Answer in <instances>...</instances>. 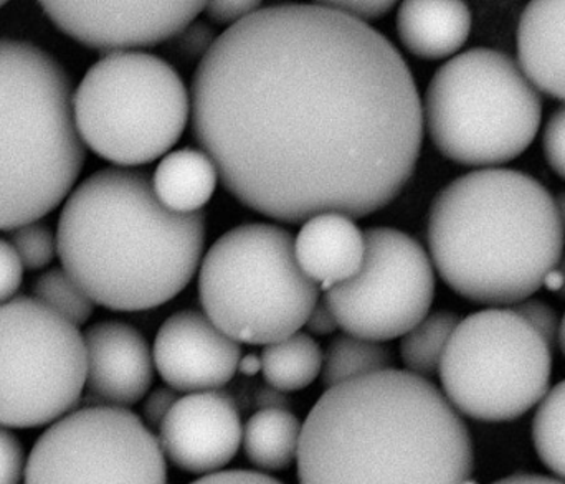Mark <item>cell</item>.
I'll return each instance as SVG.
<instances>
[{"label":"cell","mask_w":565,"mask_h":484,"mask_svg":"<svg viewBox=\"0 0 565 484\" xmlns=\"http://www.w3.org/2000/svg\"><path fill=\"white\" fill-rule=\"evenodd\" d=\"M260 2L255 0H231V2L205 3V15L215 25H237L252 13L260 9Z\"/></svg>","instance_id":"d6a6232c"},{"label":"cell","mask_w":565,"mask_h":484,"mask_svg":"<svg viewBox=\"0 0 565 484\" xmlns=\"http://www.w3.org/2000/svg\"><path fill=\"white\" fill-rule=\"evenodd\" d=\"M23 267L12 244L0 238V306L9 303L22 284Z\"/></svg>","instance_id":"1f68e13d"},{"label":"cell","mask_w":565,"mask_h":484,"mask_svg":"<svg viewBox=\"0 0 565 484\" xmlns=\"http://www.w3.org/2000/svg\"><path fill=\"white\" fill-rule=\"evenodd\" d=\"M25 456L20 440L0 427V484L22 482Z\"/></svg>","instance_id":"4dcf8cb0"},{"label":"cell","mask_w":565,"mask_h":484,"mask_svg":"<svg viewBox=\"0 0 565 484\" xmlns=\"http://www.w3.org/2000/svg\"><path fill=\"white\" fill-rule=\"evenodd\" d=\"M86 390L109 407L135 406L148 396L154 357L148 341L121 321H102L86 330Z\"/></svg>","instance_id":"2e32d148"},{"label":"cell","mask_w":565,"mask_h":484,"mask_svg":"<svg viewBox=\"0 0 565 484\" xmlns=\"http://www.w3.org/2000/svg\"><path fill=\"white\" fill-rule=\"evenodd\" d=\"M3 6H6V2H0V7H3Z\"/></svg>","instance_id":"f6af8a7d"},{"label":"cell","mask_w":565,"mask_h":484,"mask_svg":"<svg viewBox=\"0 0 565 484\" xmlns=\"http://www.w3.org/2000/svg\"><path fill=\"white\" fill-rule=\"evenodd\" d=\"M188 88L159 56L105 55L86 72L73 96L83 144L122 168L149 164L178 144L189 121Z\"/></svg>","instance_id":"ba28073f"},{"label":"cell","mask_w":565,"mask_h":484,"mask_svg":"<svg viewBox=\"0 0 565 484\" xmlns=\"http://www.w3.org/2000/svg\"><path fill=\"white\" fill-rule=\"evenodd\" d=\"M523 320H526L540 336L550 344L553 349L559 336V320H557L556 311L541 300H526L513 308Z\"/></svg>","instance_id":"f1b7e54d"},{"label":"cell","mask_w":565,"mask_h":484,"mask_svg":"<svg viewBox=\"0 0 565 484\" xmlns=\"http://www.w3.org/2000/svg\"><path fill=\"white\" fill-rule=\"evenodd\" d=\"M564 244L553 195L520 171L468 172L441 189L430 207L431 261L455 293L475 303L530 300L559 265Z\"/></svg>","instance_id":"277c9868"},{"label":"cell","mask_w":565,"mask_h":484,"mask_svg":"<svg viewBox=\"0 0 565 484\" xmlns=\"http://www.w3.org/2000/svg\"><path fill=\"white\" fill-rule=\"evenodd\" d=\"M554 202H556L557 212H559L561 218H563V224L565 227V192H563V194L557 195V197L554 198Z\"/></svg>","instance_id":"b9f144b4"},{"label":"cell","mask_w":565,"mask_h":484,"mask_svg":"<svg viewBox=\"0 0 565 484\" xmlns=\"http://www.w3.org/2000/svg\"><path fill=\"white\" fill-rule=\"evenodd\" d=\"M302 426L289 410H258L244 430V449L255 466L281 472L298 459Z\"/></svg>","instance_id":"44dd1931"},{"label":"cell","mask_w":565,"mask_h":484,"mask_svg":"<svg viewBox=\"0 0 565 484\" xmlns=\"http://www.w3.org/2000/svg\"><path fill=\"white\" fill-rule=\"evenodd\" d=\"M557 343L561 344V349H563V354L565 356V314L563 321H561L559 336H557Z\"/></svg>","instance_id":"7bdbcfd3"},{"label":"cell","mask_w":565,"mask_h":484,"mask_svg":"<svg viewBox=\"0 0 565 484\" xmlns=\"http://www.w3.org/2000/svg\"><path fill=\"white\" fill-rule=\"evenodd\" d=\"M563 268H564V270H565V267H563Z\"/></svg>","instance_id":"bcb514c9"},{"label":"cell","mask_w":565,"mask_h":484,"mask_svg":"<svg viewBox=\"0 0 565 484\" xmlns=\"http://www.w3.org/2000/svg\"><path fill=\"white\" fill-rule=\"evenodd\" d=\"M493 484H565L559 480L547 478V476L540 475H513L508 478L500 480Z\"/></svg>","instance_id":"ab89813d"},{"label":"cell","mask_w":565,"mask_h":484,"mask_svg":"<svg viewBox=\"0 0 565 484\" xmlns=\"http://www.w3.org/2000/svg\"><path fill=\"white\" fill-rule=\"evenodd\" d=\"M397 32L412 55L448 58L467 43L471 12L463 2L407 0L398 7Z\"/></svg>","instance_id":"d6986e66"},{"label":"cell","mask_w":565,"mask_h":484,"mask_svg":"<svg viewBox=\"0 0 565 484\" xmlns=\"http://www.w3.org/2000/svg\"><path fill=\"white\" fill-rule=\"evenodd\" d=\"M543 151L547 164L565 181V105L551 115L544 128Z\"/></svg>","instance_id":"f546056e"},{"label":"cell","mask_w":565,"mask_h":484,"mask_svg":"<svg viewBox=\"0 0 565 484\" xmlns=\"http://www.w3.org/2000/svg\"><path fill=\"white\" fill-rule=\"evenodd\" d=\"M85 386V341L75 324L35 298L0 306V427L58 422Z\"/></svg>","instance_id":"30bf717a"},{"label":"cell","mask_w":565,"mask_h":484,"mask_svg":"<svg viewBox=\"0 0 565 484\" xmlns=\"http://www.w3.org/2000/svg\"><path fill=\"white\" fill-rule=\"evenodd\" d=\"M361 270L326 291L339 327L361 340L404 337L428 316L435 297L434 265L415 238L394 228H367Z\"/></svg>","instance_id":"7c38bea8"},{"label":"cell","mask_w":565,"mask_h":484,"mask_svg":"<svg viewBox=\"0 0 565 484\" xmlns=\"http://www.w3.org/2000/svg\"><path fill=\"white\" fill-rule=\"evenodd\" d=\"M199 298L222 333L238 344L268 346L305 326L319 287L299 268L288 230L247 224L222 235L205 255Z\"/></svg>","instance_id":"52a82bcc"},{"label":"cell","mask_w":565,"mask_h":484,"mask_svg":"<svg viewBox=\"0 0 565 484\" xmlns=\"http://www.w3.org/2000/svg\"><path fill=\"white\" fill-rule=\"evenodd\" d=\"M260 357L265 380L281 392L306 389L321 376L322 351L309 334L296 333L268 344Z\"/></svg>","instance_id":"7402d4cb"},{"label":"cell","mask_w":565,"mask_h":484,"mask_svg":"<svg viewBox=\"0 0 565 484\" xmlns=\"http://www.w3.org/2000/svg\"><path fill=\"white\" fill-rule=\"evenodd\" d=\"M33 297L76 327L93 314V301L63 268H52L33 281Z\"/></svg>","instance_id":"484cf974"},{"label":"cell","mask_w":565,"mask_h":484,"mask_svg":"<svg viewBox=\"0 0 565 484\" xmlns=\"http://www.w3.org/2000/svg\"><path fill=\"white\" fill-rule=\"evenodd\" d=\"M424 119L438 151L461 165L493 168L523 154L543 103L507 53L473 49L448 60L425 93Z\"/></svg>","instance_id":"8992f818"},{"label":"cell","mask_w":565,"mask_h":484,"mask_svg":"<svg viewBox=\"0 0 565 484\" xmlns=\"http://www.w3.org/2000/svg\"><path fill=\"white\" fill-rule=\"evenodd\" d=\"M205 217L159 202L145 172L103 169L66 198L56 228L63 270L93 303L146 311L178 297L194 278Z\"/></svg>","instance_id":"3957f363"},{"label":"cell","mask_w":565,"mask_h":484,"mask_svg":"<svg viewBox=\"0 0 565 484\" xmlns=\"http://www.w3.org/2000/svg\"><path fill=\"white\" fill-rule=\"evenodd\" d=\"M296 460L299 484H461L473 443L434 384L388 369L326 390Z\"/></svg>","instance_id":"7a4b0ae2"},{"label":"cell","mask_w":565,"mask_h":484,"mask_svg":"<svg viewBox=\"0 0 565 484\" xmlns=\"http://www.w3.org/2000/svg\"><path fill=\"white\" fill-rule=\"evenodd\" d=\"M25 484H168L159 440L136 413L98 406L70 412L42 433Z\"/></svg>","instance_id":"8fae6325"},{"label":"cell","mask_w":565,"mask_h":484,"mask_svg":"<svg viewBox=\"0 0 565 484\" xmlns=\"http://www.w3.org/2000/svg\"><path fill=\"white\" fill-rule=\"evenodd\" d=\"M518 60L537 92L565 103V0L527 3L518 25Z\"/></svg>","instance_id":"ac0fdd59"},{"label":"cell","mask_w":565,"mask_h":484,"mask_svg":"<svg viewBox=\"0 0 565 484\" xmlns=\"http://www.w3.org/2000/svg\"><path fill=\"white\" fill-rule=\"evenodd\" d=\"M244 430L237 406L218 390L189 394L159 427V445L169 462L192 475H212L234 460Z\"/></svg>","instance_id":"9a60e30c"},{"label":"cell","mask_w":565,"mask_h":484,"mask_svg":"<svg viewBox=\"0 0 565 484\" xmlns=\"http://www.w3.org/2000/svg\"><path fill=\"white\" fill-rule=\"evenodd\" d=\"M295 255L302 273L328 291L352 280L361 270L365 255L364 232L345 215H316L299 230Z\"/></svg>","instance_id":"e0dca14e"},{"label":"cell","mask_w":565,"mask_h":484,"mask_svg":"<svg viewBox=\"0 0 565 484\" xmlns=\"http://www.w3.org/2000/svg\"><path fill=\"white\" fill-rule=\"evenodd\" d=\"M152 357L156 369L175 392H209L231 383L242 349L207 314L184 310L159 327Z\"/></svg>","instance_id":"5bb4252c"},{"label":"cell","mask_w":565,"mask_h":484,"mask_svg":"<svg viewBox=\"0 0 565 484\" xmlns=\"http://www.w3.org/2000/svg\"><path fill=\"white\" fill-rule=\"evenodd\" d=\"M191 484H282L271 476L262 473L234 470V472H217L212 475L202 476L201 480Z\"/></svg>","instance_id":"d590c367"},{"label":"cell","mask_w":565,"mask_h":484,"mask_svg":"<svg viewBox=\"0 0 565 484\" xmlns=\"http://www.w3.org/2000/svg\"><path fill=\"white\" fill-rule=\"evenodd\" d=\"M305 326L308 327L309 334H315V336H329V334L335 333L339 324L332 311L329 310L328 304L322 301V303L316 304Z\"/></svg>","instance_id":"8d00e7d4"},{"label":"cell","mask_w":565,"mask_h":484,"mask_svg":"<svg viewBox=\"0 0 565 484\" xmlns=\"http://www.w3.org/2000/svg\"><path fill=\"white\" fill-rule=\"evenodd\" d=\"M40 7L63 33L111 55L169 42L198 20L205 2H42Z\"/></svg>","instance_id":"4fadbf2b"},{"label":"cell","mask_w":565,"mask_h":484,"mask_svg":"<svg viewBox=\"0 0 565 484\" xmlns=\"http://www.w3.org/2000/svg\"><path fill=\"white\" fill-rule=\"evenodd\" d=\"M12 247L22 261L23 270H40L55 258L56 237L45 224L33 222L13 230Z\"/></svg>","instance_id":"4316f807"},{"label":"cell","mask_w":565,"mask_h":484,"mask_svg":"<svg viewBox=\"0 0 565 484\" xmlns=\"http://www.w3.org/2000/svg\"><path fill=\"white\" fill-rule=\"evenodd\" d=\"M192 129L227 192L278 222L362 218L414 174L424 109L398 50L329 3L228 26L199 63Z\"/></svg>","instance_id":"6da1fadb"},{"label":"cell","mask_w":565,"mask_h":484,"mask_svg":"<svg viewBox=\"0 0 565 484\" xmlns=\"http://www.w3.org/2000/svg\"><path fill=\"white\" fill-rule=\"evenodd\" d=\"M533 440L544 465L565 480V380L541 400L534 416Z\"/></svg>","instance_id":"d4e9b609"},{"label":"cell","mask_w":565,"mask_h":484,"mask_svg":"<svg viewBox=\"0 0 565 484\" xmlns=\"http://www.w3.org/2000/svg\"><path fill=\"white\" fill-rule=\"evenodd\" d=\"M392 351L382 343L338 334L322 353L321 379L328 389L392 369Z\"/></svg>","instance_id":"603a6c76"},{"label":"cell","mask_w":565,"mask_h":484,"mask_svg":"<svg viewBox=\"0 0 565 484\" xmlns=\"http://www.w3.org/2000/svg\"><path fill=\"white\" fill-rule=\"evenodd\" d=\"M458 323L460 318L451 311H437L408 331L401 344L402 363L407 373L422 379L435 376Z\"/></svg>","instance_id":"cb8c5ba5"},{"label":"cell","mask_w":565,"mask_h":484,"mask_svg":"<svg viewBox=\"0 0 565 484\" xmlns=\"http://www.w3.org/2000/svg\"><path fill=\"white\" fill-rule=\"evenodd\" d=\"M332 9L341 10L345 15L359 20V22H371L387 15L394 9V0H345V2H328Z\"/></svg>","instance_id":"836d02e7"},{"label":"cell","mask_w":565,"mask_h":484,"mask_svg":"<svg viewBox=\"0 0 565 484\" xmlns=\"http://www.w3.org/2000/svg\"><path fill=\"white\" fill-rule=\"evenodd\" d=\"M178 400V392L171 387H159V389L152 390L142 406L146 426L161 427Z\"/></svg>","instance_id":"e575fe53"},{"label":"cell","mask_w":565,"mask_h":484,"mask_svg":"<svg viewBox=\"0 0 565 484\" xmlns=\"http://www.w3.org/2000/svg\"><path fill=\"white\" fill-rule=\"evenodd\" d=\"M218 35L214 26L204 20H194L191 25L182 29L178 35L172 36L168 42V53L172 62L179 65H191L205 58L211 52Z\"/></svg>","instance_id":"83f0119b"},{"label":"cell","mask_w":565,"mask_h":484,"mask_svg":"<svg viewBox=\"0 0 565 484\" xmlns=\"http://www.w3.org/2000/svg\"><path fill=\"white\" fill-rule=\"evenodd\" d=\"M551 346L511 308H490L458 323L440 380L454 409L483 422H510L550 392Z\"/></svg>","instance_id":"9c48e42d"},{"label":"cell","mask_w":565,"mask_h":484,"mask_svg":"<svg viewBox=\"0 0 565 484\" xmlns=\"http://www.w3.org/2000/svg\"><path fill=\"white\" fill-rule=\"evenodd\" d=\"M217 179V168L204 151L181 149L159 162L152 187L169 211L195 214L211 201Z\"/></svg>","instance_id":"ffe728a7"},{"label":"cell","mask_w":565,"mask_h":484,"mask_svg":"<svg viewBox=\"0 0 565 484\" xmlns=\"http://www.w3.org/2000/svg\"><path fill=\"white\" fill-rule=\"evenodd\" d=\"M73 83L40 46L0 39V230L55 211L85 164Z\"/></svg>","instance_id":"5b68a950"},{"label":"cell","mask_w":565,"mask_h":484,"mask_svg":"<svg viewBox=\"0 0 565 484\" xmlns=\"http://www.w3.org/2000/svg\"><path fill=\"white\" fill-rule=\"evenodd\" d=\"M543 287L547 290L554 291V293H561L565 297V270L557 265L554 270L544 278Z\"/></svg>","instance_id":"f35d334b"},{"label":"cell","mask_w":565,"mask_h":484,"mask_svg":"<svg viewBox=\"0 0 565 484\" xmlns=\"http://www.w3.org/2000/svg\"><path fill=\"white\" fill-rule=\"evenodd\" d=\"M461 484H478V483H475L473 480L468 478V480H465V482Z\"/></svg>","instance_id":"ee69618b"},{"label":"cell","mask_w":565,"mask_h":484,"mask_svg":"<svg viewBox=\"0 0 565 484\" xmlns=\"http://www.w3.org/2000/svg\"><path fill=\"white\" fill-rule=\"evenodd\" d=\"M238 370H241L244 376H257L262 370V357L255 356V354H247V356L242 357L241 363H238Z\"/></svg>","instance_id":"60d3db41"},{"label":"cell","mask_w":565,"mask_h":484,"mask_svg":"<svg viewBox=\"0 0 565 484\" xmlns=\"http://www.w3.org/2000/svg\"><path fill=\"white\" fill-rule=\"evenodd\" d=\"M255 404H257L260 410H289V400L285 392L268 386V384L257 390Z\"/></svg>","instance_id":"74e56055"}]
</instances>
